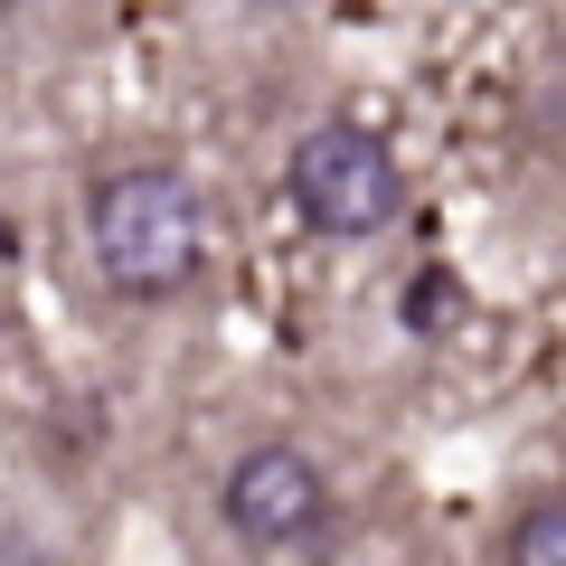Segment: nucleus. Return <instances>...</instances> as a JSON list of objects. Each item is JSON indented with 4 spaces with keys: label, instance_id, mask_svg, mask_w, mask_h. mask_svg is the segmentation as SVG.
Masks as SVG:
<instances>
[{
    "label": "nucleus",
    "instance_id": "nucleus-1",
    "mask_svg": "<svg viewBox=\"0 0 566 566\" xmlns=\"http://www.w3.org/2000/svg\"><path fill=\"white\" fill-rule=\"evenodd\" d=\"M85 245H95V274L114 283V293L161 303V293H180V283L199 274L208 208H199V189H189L180 170L142 161V170L95 180V199H85Z\"/></svg>",
    "mask_w": 566,
    "mask_h": 566
},
{
    "label": "nucleus",
    "instance_id": "nucleus-2",
    "mask_svg": "<svg viewBox=\"0 0 566 566\" xmlns=\"http://www.w3.org/2000/svg\"><path fill=\"white\" fill-rule=\"evenodd\" d=\"M283 199L312 237H378L406 208V170L368 123H312L283 161Z\"/></svg>",
    "mask_w": 566,
    "mask_h": 566
},
{
    "label": "nucleus",
    "instance_id": "nucleus-3",
    "mask_svg": "<svg viewBox=\"0 0 566 566\" xmlns=\"http://www.w3.org/2000/svg\"><path fill=\"white\" fill-rule=\"evenodd\" d=\"M322 472H312V453H293V444H255V453H237L227 463V482H218V510H227V528H237L245 547H293V538H312L322 528Z\"/></svg>",
    "mask_w": 566,
    "mask_h": 566
},
{
    "label": "nucleus",
    "instance_id": "nucleus-4",
    "mask_svg": "<svg viewBox=\"0 0 566 566\" xmlns=\"http://www.w3.org/2000/svg\"><path fill=\"white\" fill-rule=\"evenodd\" d=\"M510 566H566V501H528L510 520Z\"/></svg>",
    "mask_w": 566,
    "mask_h": 566
},
{
    "label": "nucleus",
    "instance_id": "nucleus-5",
    "mask_svg": "<svg viewBox=\"0 0 566 566\" xmlns=\"http://www.w3.org/2000/svg\"><path fill=\"white\" fill-rule=\"evenodd\" d=\"M444 312H453V274L434 264V274H424L416 293H406V331H444Z\"/></svg>",
    "mask_w": 566,
    "mask_h": 566
},
{
    "label": "nucleus",
    "instance_id": "nucleus-6",
    "mask_svg": "<svg viewBox=\"0 0 566 566\" xmlns=\"http://www.w3.org/2000/svg\"><path fill=\"white\" fill-rule=\"evenodd\" d=\"M0 566H48V547L39 538H0Z\"/></svg>",
    "mask_w": 566,
    "mask_h": 566
}]
</instances>
